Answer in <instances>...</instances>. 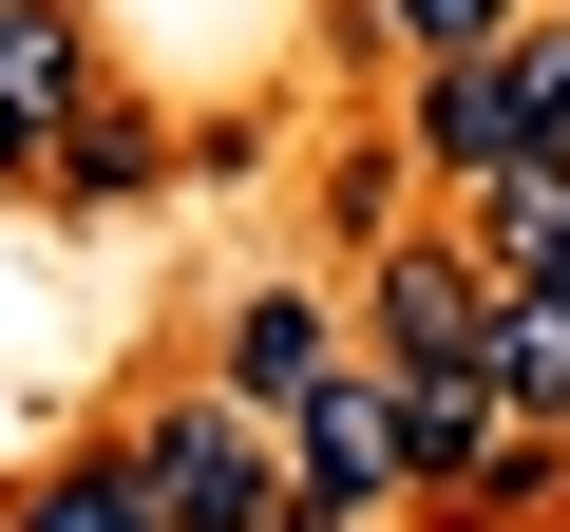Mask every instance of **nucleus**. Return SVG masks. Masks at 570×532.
<instances>
[{
  "label": "nucleus",
  "mask_w": 570,
  "mask_h": 532,
  "mask_svg": "<svg viewBox=\"0 0 570 532\" xmlns=\"http://www.w3.org/2000/svg\"><path fill=\"white\" fill-rule=\"evenodd\" d=\"M134 475H153V532H305V494H285V437H266L228 381L153 400V418H134Z\"/></svg>",
  "instance_id": "1"
},
{
  "label": "nucleus",
  "mask_w": 570,
  "mask_h": 532,
  "mask_svg": "<svg viewBox=\"0 0 570 532\" xmlns=\"http://www.w3.org/2000/svg\"><path fill=\"white\" fill-rule=\"evenodd\" d=\"M494 266H475V228H400L381 266H362V362L381 381H494Z\"/></svg>",
  "instance_id": "2"
},
{
  "label": "nucleus",
  "mask_w": 570,
  "mask_h": 532,
  "mask_svg": "<svg viewBox=\"0 0 570 532\" xmlns=\"http://www.w3.org/2000/svg\"><path fill=\"white\" fill-rule=\"evenodd\" d=\"M285 494H305V532H400L419 437H400V381H381V362H343L305 418H285Z\"/></svg>",
  "instance_id": "3"
},
{
  "label": "nucleus",
  "mask_w": 570,
  "mask_h": 532,
  "mask_svg": "<svg viewBox=\"0 0 570 532\" xmlns=\"http://www.w3.org/2000/svg\"><path fill=\"white\" fill-rule=\"evenodd\" d=\"M343 362H362V324H343L324 286H247V305L209 324V381H228V400H247L266 437H285V418H305V400H324Z\"/></svg>",
  "instance_id": "4"
},
{
  "label": "nucleus",
  "mask_w": 570,
  "mask_h": 532,
  "mask_svg": "<svg viewBox=\"0 0 570 532\" xmlns=\"http://www.w3.org/2000/svg\"><path fill=\"white\" fill-rule=\"evenodd\" d=\"M400 152H419L438 190H494V171H532V115H513V39H494V58H438V77H400Z\"/></svg>",
  "instance_id": "5"
},
{
  "label": "nucleus",
  "mask_w": 570,
  "mask_h": 532,
  "mask_svg": "<svg viewBox=\"0 0 570 532\" xmlns=\"http://www.w3.org/2000/svg\"><path fill=\"white\" fill-rule=\"evenodd\" d=\"M456 228H475V266H494V286H570V152H532V171L456 190Z\"/></svg>",
  "instance_id": "6"
},
{
  "label": "nucleus",
  "mask_w": 570,
  "mask_h": 532,
  "mask_svg": "<svg viewBox=\"0 0 570 532\" xmlns=\"http://www.w3.org/2000/svg\"><path fill=\"white\" fill-rule=\"evenodd\" d=\"M0 96H20L39 134L96 115V39H77V0H0Z\"/></svg>",
  "instance_id": "7"
},
{
  "label": "nucleus",
  "mask_w": 570,
  "mask_h": 532,
  "mask_svg": "<svg viewBox=\"0 0 570 532\" xmlns=\"http://www.w3.org/2000/svg\"><path fill=\"white\" fill-rule=\"evenodd\" d=\"M0 532H153V475H134V437H96V456H58Z\"/></svg>",
  "instance_id": "8"
},
{
  "label": "nucleus",
  "mask_w": 570,
  "mask_h": 532,
  "mask_svg": "<svg viewBox=\"0 0 570 532\" xmlns=\"http://www.w3.org/2000/svg\"><path fill=\"white\" fill-rule=\"evenodd\" d=\"M494 400L570 437V286H513V305H494Z\"/></svg>",
  "instance_id": "9"
},
{
  "label": "nucleus",
  "mask_w": 570,
  "mask_h": 532,
  "mask_svg": "<svg viewBox=\"0 0 570 532\" xmlns=\"http://www.w3.org/2000/svg\"><path fill=\"white\" fill-rule=\"evenodd\" d=\"M362 20H381V58H400V77H438V58H494V39H532L551 0H362Z\"/></svg>",
  "instance_id": "10"
},
{
  "label": "nucleus",
  "mask_w": 570,
  "mask_h": 532,
  "mask_svg": "<svg viewBox=\"0 0 570 532\" xmlns=\"http://www.w3.org/2000/svg\"><path fill=\"white\" fill-rule=\"evenodd\" d=\"M58 171H77L96 209H134V190H153V115H77V134H58Z\"/></svg>",
  "instance_id": "11"
},
{
  "label": "nucleus",
  "mask_w": 570,
  "mask_h": 532,
  "mask_svg": "<svg viewBox=\"0 0 570 532\" xmlns=\"http://www.w3.org/2000/svg\"><path fill=\"white\" fill-rule=\"evenodd\" d=\"M20 171H58V134H39L20 96H0V190H20Z\"/></svg>",
  "instance_id": "12"
}]
</instances>
